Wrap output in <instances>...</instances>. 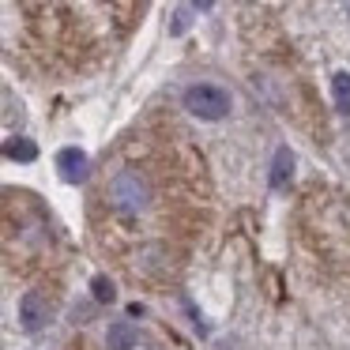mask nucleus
Here are the masks:
<instances>
[{
    "instance_id": "1",
    "label": "nucleus",
    "mask_w": 350,
    "mask_h": 350,
    "mask_svg": "<svg viewBox=\"0 0 350 350\" xmlns=\"http://www.w3.org/2000/svg\"><path fill=\"white\" fill-rule=\"evenodd\" d=\"M109 200H113L117 211L139 215V211H147V204H151V189H147V181L136 174V170H121V174L109 181Z\"/></svg>"
},
{
    "instance_id": "2",
    "label": "nucleus",
    "mask_w": 350,
    "mask_h": 350,
    "mask_svg": "<svg viewBox=\"0 0 350 350\" xmlns=\"http://www.w3.org/2000/svg\"><path fill=\"white\" fill-rule=\"evenodd\" d=\"M185 109L200 121H222L230 113V94L215 83H192L185 91Z\"/></svg>"
},
{
    "instance_id": "3",
    "label": "nucleus",
    "mask_w": 350,
    "mask_h": 350,
    "mask_svg": "<svg viewBox=\"0 0 350 350\" xmlns=\"http://www.w3.org/2000/svg\"><path fill=\"white\" fill-rule=\"evenodd\" d=\"M57 170H61V181L83 185L87 174H91V162H87V154L79 147H64V151H57Z\"/></svg>"
},
{
    "instance_id": "4",
    "label": "nucleus",
    "mask_w": 350,
    "mask_h": 350,
    "mask_svg": "<svg viewBox=\"0 0 350 350\" xmlns=\"http://www.w3.org/2000/svg\"><path fill=\"white\" fill-rule=\"evenodd\" d=\"M46 320H49V301L38 290H27V294L19 297V324H23L27 332H38Z\"/></svg>"
},
{
    "instance_id": "5",
    "label": "nucleus",
    "mask_w": 350,
    "mask_h": 350,
    "mask_svg": "<svg viewBox=\"0 0 350 350\" xmlns=\"http://www.w3.org/2000/svg\"><path fill=\"white\" fill-rule=\"evenodd\" d=\"M290 177H294V154H290V147H279L271 162V189H286Z\"/></svg>"
},
{
    "instance_id": "6",
    "label": "nucleus",
    "mask_w": 350,
    "mask_h": 350,
    "mask_svg": "<svg viewBox=\"0 0 350 350\" xmlns=\"http://www.w3.org/2000/svg\"><path fill=\"white\" fill-rule=\"evenodd\" d=\"M106 342H109V350H132L136 347V327L129 320H117V324H109Z\"/></svg>"
},
{
    "instance_id": "7",
    "label": "nucleus",
    "mask_w": 350,
    "mask_h": 350,
    "mask_svg": "<svg viewBox=\"0 0 350 350\" xmlns=\"http://www.w3.org/2000/svg\"><path fill=\"white\" fill-rule=\"evenodd\" d=\"M332 98H335V109L342 117H350V72H335L332 76Z\"/></svg>"
},
{
    "instance_id": "8",
    "label": "nucleus",
    "mask_w": 350,
    "mask_h": 350,
    "mask_svg": "<svg viewBox=\"0 0 350 350\" xmlns=\"http://www.w3.org/2000/svg\"><path fill=\"white\" fill-rule=\"evenodd\" d=\"M4 154H8L12 162H34L38 159V147L19 136V139H8V144H4Z\"/></svg>"
},
{
    "instance_id": "9",
    "label": "nucleus",
    "mask_w": 350,
    "mask_h": 350,
    "mask_svg": "<svg viewBox=\"0 0 350 350\" xmlns=\"http://www.w3.org/2000/svg\"><path fill=\"white\" fill-rule=\"evenodd\" d=\"M91 286H94V297H98V301H113V282H109V279H102V275H98Z\"/></svg>"
},
{
    "instance_id": "10",
    "label": "nucleus",
    "mask_w": 350,
    "mask_h": 350,
    "mask_svg": "<svg viewBox=\"0 0 350 350\" xmlns=\"http://www.w3.org/2000/svg\"><path fill=\"white\" fill-rule=\"evenodd\" d=\"M192 4H196L200 12H207V8H215V0H192Z\"/></svg>"
}]
</instances>
